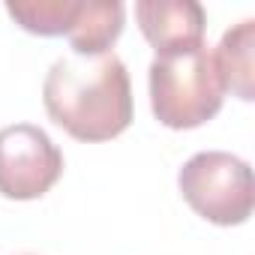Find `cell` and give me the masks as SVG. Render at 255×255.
I'll use <instances>...</instances> for the list:
<instances>
[{
	"instance_id": "1",
	"label": "cell",
	"mask_w": 255,
	"mask_h": 255,
	"mask_svg": "<svg viewBox=\"0 0 255 255\" xmlns=\"http://www.w3.org/2000/svg\"><path fill=\"white\" fill-rule=\"evenodd\" d=\"M42 102L60 129L90 144L117 138L132 123L129 72L114 51L54 60L42 84Z\"/></svg>"
},
{
	"instance_id": "2",
	"label": "cell",
	"mask_w": 255,
	"mask_h": 255,
	"mask_svg": "<svg viewBox=\"0 0 255 255\" xmlns=\"http://www.w3.org/2000/svg\"><path fill=\"white\" fill-rule=\"evenodd\" d=\"M150 108L168 129H195L222 108L225 87L207 45L156 54L150 63Z\"/></svg>"
},
{
	"instance_id": "3",
	"label": "cell",
	"mask_w": 255,
	"mask_h": 255,
	"mask_svg": "<svg viewBox=\"0 0 255 255\" xmlns=\"http://www.w3.org/2000/svg\"><path fill=\"white\" fill-rule=\"evenodd\" d=\"M186 204L213 225H243L255 207L252 168L225 150H201L177 174Z\"/></svg>"
},
{
	"instance_id": "4",
	"label": "cell",
	"mask_w": 255,
	"mask_h": 255,
	"mask_svg": "<svg viewBox=\"0 0 255 255\" xmlns=\"http://www.w3.org/2000/svg\"><path fill=\"white\" fill-rule=\"evenodd\" d=\"M63 174V153L33 123L0 129V195L15 201L42 198Z\"/></svg>"
},
{
	"instance_id": "5",
	"label": "cell",
	"mask_w": 255,
	"mask_h": 255,
	"mask_svg": "<svg viewBox=\"0 0 255 255\" xmlns=\"http://www.w3.org/2000/svg\"><path fill=\"white\" fill-rule=\"evenodd\" d=\"M135 18L156 54H177L204 45L207 15L198 0H138Z\"/></svg>"
},
{
	"instance_id": "6",
	"label": "cell",
	"mask_w": 255,
	"mask_h": 255,
	"mask_svg": "<svg viewBox=\"0 0 255 255\" xmlns=\"http://www.w3.org/2000/svg\"><path fill=\"white\" fill-rule=\"evenodd\" d=\"M126 24V6L120 0H81L72 30L66 33L72 42V54L96 57L111 51Z\"/></svg>"
},
{
	"instance_id": "7",
	"label": "cell",
	"mask_w": 255,
	"mask_h": 255,
	"mask_svg": "<svg viewBox=\"0 0 255 255\" xmlns=\"http://www.w3.org/2000/svg\"><path fill=\"white\" fill-rule=\"evenodd\" d=\"M252 51H255V21L246 18L237 27L225 30L219 39V48L213 54L222 87L231 90L237 99L252 102L255 87H252Z\"/></svg>"
},
{
	"instance_id": "8",
	"label": "cell",
	"mask_w": 255,
	"mask_h": 255,
	"mask_svg": "<svg viewBox=\"0 0 255 255\" xmlns=\"http://www.w3.org/2000/svg\"><path fill=\"white\" fill-rule=\"evenodd\" d=\"M81 0H9L6 12L30 33L63 36L72 30Z\"/></svg>"
}]
</instances>
